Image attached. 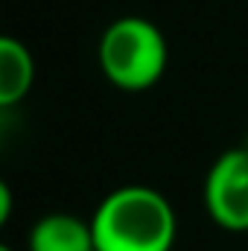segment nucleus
I'll return each mask as SVG.
<instances>
[{"label":"nucleus","mask_w":248,"mask_h":251,"mask_svg":"<svg viewBox=\"0 0 248 251\" xmlns=\"http://www.w3.org/2000/svg\"><path fill=\"white\" fill-rule=\"evenodd\" d=\"M91 231L97 251H173L178 219L161 190L125 184L97 204Z\"/></svg>","instance_id":"1"},{"label":"nucleus","mask_w":248,"mask_h":251,"mask_svg":"<svg viewBox=\"0 0 248 251\" xmlns=\"http://www.w3.org/2000/svg\"><path fill=\"white\" fill-rule=\"evenodd\" d=\"M97 56L105 79L114 88L140 94L164 79L170 64V44L149 18L125 15L105 26Z\"/></svg>","instance_id":"2"},{"label":"nucleus","mask_w":248,"mask_h":251,"mask_svg":"<svg viewBox=\"0 0 248 251\" xmlns=\"http://www.w3.org/2000/svg\"><path fill=\"white\" fill-rule=\"evenodd\" d=\"M204 210L222 228L234 234L248 231V149L222 152L204 176Z\"/></svg>","instance_id":"3"},{"label":"nucleus","mask_w":248,"mask_h":251,"mask_svg":"<svg viewBox=\"0 0 248 251\" xmlns=\"http://www.w3.org/2000/svg\"><path fill=\"white\" fill-rule=\"evenodd\" d=\"M29 251H94L91 219L73 213H47L29 231Z\"/></svg>","instance_id":"4"},{"label":"nucleus","mask_w":248,"mask_h":251,"mask_svg":"<svg viewBox=\"0 0 248 251\" xmlns=\"http://www.w3.org/2000/svg\"><path fill=\"white\" fill-rule=\"evenodd\" d=\"M35 82V62L21 38H0V105L12 108L26 100Z\"/></svg>","instance_id":"5"},{"label":"nucleus","mask_w":248,"mask_h":251,"mask_svg":"<svg viewBox=\"0 0 248 251\" xmlns=\"http://www.w3.org/2000/svg\"><path fill=\"white\" fill-rule=\"evenodd\" d=\"M12 216V187L3 181L0 184V225H6Z\"/></svg>","instance_id":"6"},{"label":"nucleus","mask_w":248,"mask_h":251,"mask_svg":"<svg viewBox=\"0 0 248 251\" xmlns=\"http://www.w3.org/2000/svg\"><path fill=\"white\" fill-rule=\"evenodd\" d=\"M0 251H15V249H9V246H0Z\"/></svg>","instance_id":"7"},{"label":"nucleus","mask_w":248,"mask_h":251,"mask_svg":"<svg viewBox=\"0 0 248 251\" xmlns=\"http://www.w3.org/2000/svg\"><path fill=\"white\" fill-rule=\"evenodd\" d=\"M94 251H97V249H94Z\"/></svg>","instance_id":"8"}]
</instances>
